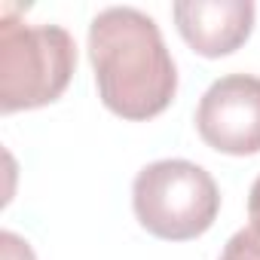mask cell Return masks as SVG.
I'll return each mask as SVG.
<instances>
[{
    "label": "cell",
    "mask_w": 260,
    "mask_h": 260,
    "mask_svg": "<svg viewBox=\"0 0 260 260\" xmlns=\"http://www.w3.org/2000/svg\"><path fill=\"white\" fill-rule=\"evenodd\" d=\"M89 61L101 104L119 119L144 122L175 101V58L159 25L135 7H110L92 19Z\"/></svg>",
    "instance_id": "6da1fadb"
},
{
    "label": "cell",
    "mask_w": 260,
    "mask_h": 260,
    "mask_svg": "<svg viewBox=\"0 0 260 260\" xmlns=\"http://www.w3.org/2000/svg\"><path fill=\"white\" fill-rule=\"evenodd\" d=\"M77 71V43L61 25H28L0 10V110L19 113L58 101Z\"/></svg>",
    "instance_id": "7a4b0ae2"
},
{
    "label": "cell",
    "mask_w": 260,
    "mask_h": 260,
    "mask_svg": "<svg viewBox=\"0 0 260 260\" xmlns=\"http://www.w3.org/2000/svg\"><path fill=\"white\" fill-rule=\"evenodd\" d=\"M172 16L196 55L223 58L248 43L257 10L251 0H178Z\"/></svg>",
    "instance_id": "5b68a950"
},
{
    "label": "cell",
    "mask_w": 260,
    "mask_h": 260,
    "mask_svg": "<svg viewBox=\"0 0 260 260\" xmlns=\"http://www.w3.org/2000/svg\"><path fill=\"white\" fill-rule=\"evenodd\" d=\"M132 208L150 236L190 242L214 226L220 190L214 178L190 159H156L135 175Z\"/></svg>",
    "instance_id": "3957f363"
},
{
    "label": "cell",
    "mask_w": 260,
    "mask_h": 260,
    "mask_svg": "<svg viewBox=\"0 0 260 260\" xmlns=\"http://www.w3.org/2000/svg\"><path fill=\"white\" fill-rule=\"evenodd\" d=\"M248 220H251V230L260 233V175H257V181L251 184V193H248Z\"/></svg>",
    "instance_id": "ba28073f"
},
{
    "label": "cell",
    "mask_w": 260,
    "mask_h": 260,
    "mask_svg": "<svg viewBox=\"0 0 260 260\" xmlns=\"http://www.w3.org/2000/svg\"><path fill=\"white\" fill-rule=\"evenodd\" d=\"M0 254H4V260H37L34 251H31V245L22 236L10 233V230L0 233Z\"/></svg>",
    "instance_id": "52a82bcc"
},
{
    "label": "cell",
    "mask_w": 260,
    "mask_h": 260,
    "mask_svg": "<svg viewBox=\"0 0 260 260\" xmlns=\"http://www.w3.org/2000/svg\"><path fill=\"white\" fill-rule=\"evenodd\" d=\"M217 260H260V233L251 226L233 233Z\"/></svg>",
    "instance_id": "8992f818"
},
{
    "label": "cell",
    "mask_w": 260,
    "mask_h": 260,
    "mask_svg": "<svg viewBox=\"0 0 260 260\" xmlns=\"http://www.w3.org/2000/svg\"><path fill=\"white\" fill-rule=\"evenodd\" d=\"M196 132L217 153H260V77L226 74L214 80L199 98Z\"/></svg>",
    "instance_id": "277c9868"
}]
</instances>
